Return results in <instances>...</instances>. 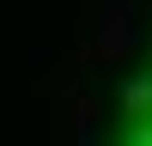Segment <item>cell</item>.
Segmentation results:
<instances>
[{
  "mask_svg": "<svg viewBox=\"0 0 152 146\" xmlns=\"http://www.w3.org/2000/svg\"><path fill=\"white\" fill-rule=\"evenodd\" d=\"M104 146H152V43L110 91L104 116Z\"/></svg>",
  "mask_w": 152,
  "mask_h": 146,
  "instance_id": "6da1fadb",
  "label": "cell"
}]
</instances>
